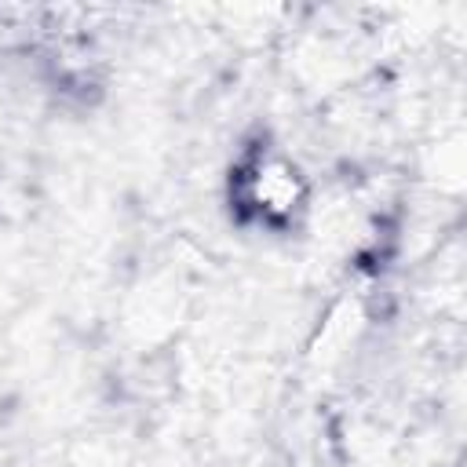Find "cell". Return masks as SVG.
<instances>
[{
  "label": "cell",
  "mask_w": 467,
  "mask_h": 467,
  "mask_svg": "<svg viewBox=\"0 0 467 467\" xmlns=\"http://www.w3.org/2000/svg\"><path fill=\"white\" fill-rule=\"evenodd\" d=\"M237 204L259 223H292L306 204V179L281 153H255L237 171Z\"/></svg>",
  "instance_id": "cell-1"
}]
</instances>
